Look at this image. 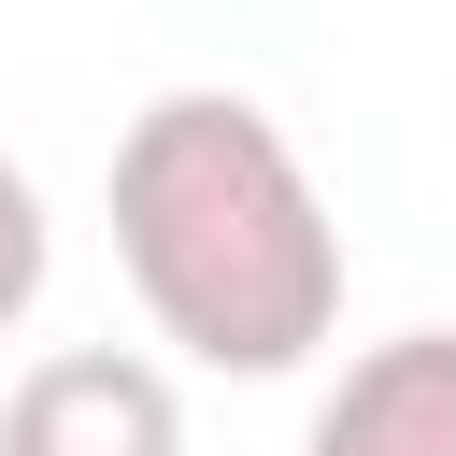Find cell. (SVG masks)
<instances>
[{
    "label": "cell",
    "instance_id": "cell-1",
    "mask_svg": "<svg viewBox=\"0 0 456 456\" xmlns=\"http://www.w3.org/2000/svg\"><path fill=\"white\" fill-rule=\"evenodd\" d=\"M100 214H114L128 299L200 370L271 385V370H299L342 328V228H328L299 142L256 100H228V86L142 100L128 142H114V171H100Z\"/></svg>",
    "mask_w": 456,
    "mask_h": 456
},
{
    "label": "cell",
    "instance_id": "cell-2",
    "mask_svg": "<svg viewBox=\"0 0 456 456\" xmlns=\"http://www.w3.org/2000/svg\"><path fill=\"white\" fill-rule=\"evenodd\" d=\"M0 456H185V399L128 342H71L0 399Z\"/></svg>",
    "mask_w": 456,
    "mask_h": 456
},
{
    "label": "cell",
    "instance_id": "cell-3",
    "mask_svg": "<svg viewBox=\"0 0 456 456\" xmlns=\"http://www.w3.org/2000/svg\"><path fill=\"white\" fill-rule=\"evenodd\" d=\"M299 456H456V328L370 342V356L314 399Z\"/></svg>",
    "mask_w": 456,
    "mask_h": 456
},
{
    "label": "cell",
    "instance_id": "cell-4",
    "mask_svg": "<svg viewBox=\"0 0 456 456\" xmlns=\"http://www.w3.org/2000/svg\"><path fill=\"white\" fill-rule=\"evenodd\" d=\"M43 271H57V228H43V185L0 157V328L43 299Z\"/></svg>",
    "mask_w": 456,
    "mask_h": 456
}]
</instances>
